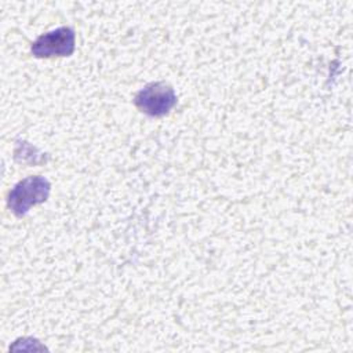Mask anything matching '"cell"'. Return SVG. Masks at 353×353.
<instances>
[{"label": "cell", "instance_id": "obj_2", "mask_svg": "<svg viewBox=\"0 0 353 353\" xmlns=\"http://www.w3.org/2000/svg\"><path fill=\"white\" fill-rule=\"evenodd\" d=\"M135 106L152 117L165 116L176 103L174 88L164 81H154L141 88L134 98Z\"/></svg>", "mask_w": 353, "mask_h": 353}, {"label": "cell", "instance_id": "obj_1", "mask_svg": "<svg viewBox=\"0 0 353 353\" xmlns=\"http://www.w3.org/2000/svg\"><path fill=\"white\" fill-rule=\"evenodd\" d=\"M51 183L47 178L34 175L19 181L8 193L7 205L17 216L28 214L32 205L44 203L48 199Z\"/></svg>", "mask_w": 353, "mask_h": 353}, {"label": "cell", "instance_id": "obj_3", "mask_svg": "<svg viewBox=\"0 0 353 353\" xmlns=\"http://www.w3.org/2000/svg\"><path fill=\"white\" fill-rule=\"evenodd\" d=\"M76 34L69 26H61L39 36L30 47V52L36 58L69 57L74 52Z\"/></svg>", "mask_w": 353, "mask_h": 353}]
</instances>
